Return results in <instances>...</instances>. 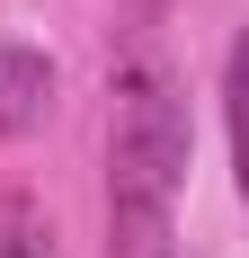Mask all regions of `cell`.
<instances>
[{"label": "cell", "mask_w": 249, "mask_h": 258, "mask_svg": "<svg viewBox=\"0 0 249 258\" xmlns=\"http://www.w3.org/2000/svg\"><path fill=\"white\" fill-rule=\"evenodd\" d=\"M187 187V98L169 62L134 45L107 80V258H169Z\"/></svg>", "instance_id": "cell-1"}, {"label": "cell", "mask_w": 249, "mask_h": 258, "mask_svg": "<svg viewBox=\"0 0 249 258\" xmlns=\"http://www.w3.org/2000/svg\"><path fill=\"white\" fill-rule=\"evenodd\" d=\"M53 89H63V72H53L36 45H0V143H18V134L45 125Z\"/></svg>", "instance_id": "cell-2"}, {"label": "cell", "mask_w": 249, "mask_h": 258, "mask_svg": "<svg viewBox=\"0 0 249 258\" xmlns=\"http://www.w3.org/2000/svg\"><path fill=\"white\" fill-rule=\"evenodd\" d=\"M0 258H72L53 214L27 196V187H0Z\"/></svg>", "instance_id": "cell-3"}, {"label": "cell", "mask_w": 249, "mask_h": 258, "mask_svg": "<svg viewBox=\"0 0 249 258\" xmlns=\"http://www.w3.org/2000/svg\"><path fill=\"white\" fill-rule=\"evenodd\" d=\"M223 125H231V178H240V205H249V27L223 53Z\"/></svg>", "instance_id": "cell-4"}]
</instances>
